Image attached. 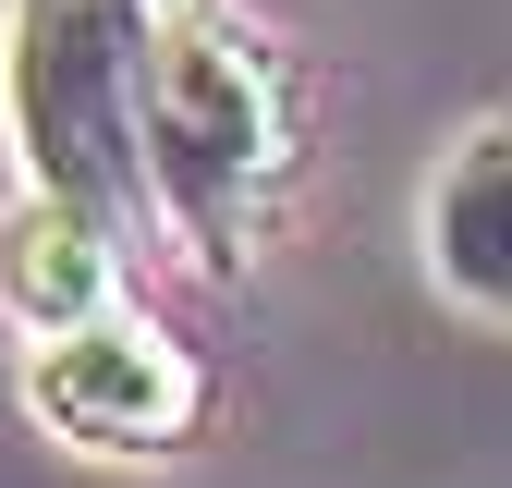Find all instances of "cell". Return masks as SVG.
<instances>
[{
    "label": "cell",
    "instance_id": "cell-3",
    "mask_svg": "<svg viewBox=\"0 0 512 488\" xmlns=\"http://www.w3.org/2000/svg\"><path fill=\"white\" fill-rule=\"evenodd\" d=\"M25 403L61 427L74 452H110V464H147V452H183L208 427V366L183 354L159 318H135V305H110V318L37 342L25 366Z\"/></svg>",
    "mask_w": 512,
    "mask_h": 488
},
{
    "label": "cell",
    "instance_id": "cell-6",
    "mask_svg": "<svg viewBox=\"0 0 512 488\" xmlns=\"http://www.w3.org/2000/svg\"><path fill=\"white\" fill-rule=\"evenodd\" d=\"M159 13H183V0H159Z\"/></svg>",
    "mask_w": 512,
    "mask_h": 488
},
{
    "label": "cell",
    "instance_id": "cell-1",
    "mask_svg": "<svg viewBox=\"0 0 512 488\" xmlns=\"http://www.w3.org/2000/svg\"><path fill=\"white\" fill-rule=\"evenodd\" d=\"M147 183H159V220L196 244V269H244L256 257V220L293 183V74L281 49L183 0L159 13L147 49Z\"/></svg>",
    "mask_w": 512,
    "mask_h": 488
},
{
    "label": "cell",
    "instance_id": "cell-2",
    "mask_svg": "<svg viewBox=\"0 0 512 488\" xmlns=\"http://www.w3.org/2000/svg\"><path fill=\"white\" fill-rule=\"evenodd\" d=\"M147 49H159V0H13V25H0V122H13L25 183L74 196L122 244L159 220Z\"/></svg>",
    "mask_w": 512,
    "mask_h": 488
},
{
    "label": "cell",
    "instance_id": "cell-5",
    "mask_svg": "<svg viewBox=\"0 0 512 488\" xmlns=\"http://www.w3.org/2000/svg\"><path fill=\"white\" fill-rule=\"evenodd\" d=\"M427 281L464 318L512 330V122H476L439 159V183H427Z\"/></svg>",
    "mask_w": 512,
    "mask_h": 488
},
{
    "label": "cell",
    "instance_id": "cell-4",
    "mask_svg": "<svg viewBox=\"0 0 512 488\" xmlns=\"http://www.w3.org/2000/svg\"><path fill=\"white\" fill-rule=\"evenodd\" d=\"M122 305V232L86 220L74 196H25L0 208V318H13L25 342H61Z\"/></svg>",
    "mask_w": 512,
    "mask_h": 488
}]
</instances>
